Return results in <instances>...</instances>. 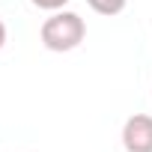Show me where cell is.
<instances>
[{"label": "cell", "mask_w": 152, "mask_h": 152, "mask_svg": "<svg viewBox=\"0 0 152 152\" xmlns=\"http://www.w3.org/2000/svg\"><path fill=\"white\" fill-rule=\"evenodd\" d=\"M6 45V24H3V18H0V48Z\"/></svg>", "instance_id": "5"}, {"label": "cell", "mask_w": 152, "mask_h": 152, "mask_svg": "<svg viewBox=\"0 0 152 152\" xmlns=\"http://www.w3.org/2000/svg\"><path fill=\"white\" fill-rule=\"evenodd\" d=\"M122 146L125 152H152V116L134 113L122 125Z\"/></svg>", "instance_id": "2"}, {"label": "cell", "mask_w": 152, "mask_h": 152, "mask_svg": "<svg viewBox=\"0 0 152 152\" xmlns=\"http://www.w3.org/2000/svg\"><path fill=\"white\" fill-rule=\"evenodd\" d=\"M90 3V9L93 12H99V15H119L125 6H128V0H87Z\"/></svg>", "instance_id": "3"}, {"label": "cell", "mask_w": 152, "mask_h": 152, "mask_svg": "<svg viewBox=\"0 0 152 152\" xmlns=\"http://www.w3.org/2000/svg\"><path fill=\"white\" fill-rule=\"evenodd\" d=\"M87 36V24L78 12H69V9H57L51 12V18L42 21V30H39V39L48 51H57V54H66V51H75Z\"/></svg>", "instance_id": "1"}, {"label": "cell", "mask_w": 152, "mask_h": 152, "mask_svg": "<svg viewBox=\"0 0 152 152\" xmlns=\"http://www.w3.org/2000/svg\"><path fill=\"white\" fill-rule=\"evenodd\" d=\"M30 3L36 6V9H45V12H57V9H63L69 0H30Z\"/></svg>", "instance_id": "4"}]
</instances>
